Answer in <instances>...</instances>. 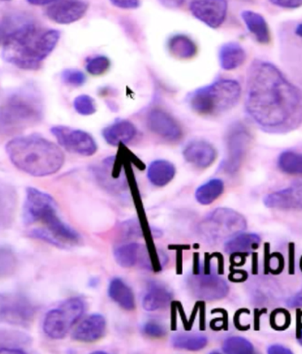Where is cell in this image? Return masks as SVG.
Here are the masks:
<instances>
[{
	"label": "cell",
	"instance_id": "cell-1",
	"mask_svg": "<svg viewBox=\"0 0 302 354\" xmlns=\"http://www.w3.org/2000/svg\"><path fill=\"white\" fill-rule=\"evenodd\" d=\"M245 109L260 129L285 135L302 124V92L276 66L254 60L247 72Z\"/></svg>",
	"mask_w": 302,
	"mask_h": 354
},
{
	"label": "cell",
	"instance_id": "cell-2",
	"mask_svg": "<svg viewBox=\"0 0 302 354\" xmlns=\"http://www.w3.org/2000/svg\"><path fill=\"white\" fill-rule=\"evenodd\" d=\"M23 222L28 234L62 248L75 247L79 235L59 218L58 207L50 194L28 187L23 207Z\"/></svg>",
	"mask_w": 302,
	"mask_h": 354
},
{
	"label": "cell",
	"instance_id": "cell-3",
	"mask_svg": "<svg viewBox=\"0 0 302 354\" xmlns=\"http://www.w3.org/2000/svg\"><path fill=\"white\" fill-rule=\"evenodd\" d=\"M59 31L44 30L28 20L2 44L3 57L18 68L37 70L55 49Z\"/></svg>",
	"mask_w": 302,
	"mask_h": 354
},
{
	"label": "cell",
	"instance_id": "cell-4",
	"mask_svg": "<svg viewBox=\"0 0 302 354\" xmlns=\"http://www.w3.org/2000/svg\"><path fill=\"white\" fill-rule=\"evenodd\" d=\"M6 151L16 168L34 177L56 174L65 162L58 145L36 135L16 137L6 145Z\"/></svg>",
	"mask_w": 302,
	"mask_h": 354
},
{
	"label": "cell",
	"instance_id": "cell-5",
	"mask_svg": "<svg viewBox=\"0 0 302 354\" xmlns=\"http://www.w3.org/2000/svg\"><path fill=\"white\" fill-rule=\"evenodd\" d=\"M42 104L37 95L21 91L12 94L0 105V133L12 135L42 119Z\"/></svg>",
	"mask_w": 302,
	"mask_h": 354
},
{
	"label": "cell",
	"instance_id": "cell-6",
	"mask_svg": "<svg viewBox=\"0 0 302 354\" xmlns=\"http://www.w3.org/2000/svg\"><path fill=\"white\" fill-rule=\"evenodd\" d=\"M240 95L241 87L237 81L222 79L192 92L189 103L196 113L203 116H214L233 109L240 101Z\"/></svg>",
	"mask_w": 302,
	"mask_h": 354
},
{
	"label": "cell",
	"instance_id": "cell-7",
	"mask_svg": "<svg viewBox=\"0 0 302 354\" xmlns=\"http://www.w3.org/2000/svg\"><path fill=\"white\" fill-rule=\"evenodd\" d=\"M246 227V219L240 213L231 209L219 208L200 223L199 232L206 241L217 243L240 234Z\"/></svg>",
	"mask_w": 302,
	"mask_h": 354
},
{
	"label": "cell",
	"instance_id": "cell-8",
	"mask_svg": "<svg viewBox=\"0 0 302 354\" xmlns=\"http://www.w3.org/2000/svg\"><path fill=\"white\" fill-rule=\"evenodd\" d=\"M85 308V302L81 298L66 299L47 313L44 321V333L50 339H63L84 315Z\"/></svg>",
	"mask_w": 302,
	"mask_h": 354
},
{
	"label": "cell",
	"instance_id": "cell-9",
	"mask_svg": "<svg viewBox=\"0 0 302 354\" xmlns=\"http://www.w3.org/2000/svg\"><path fill=\"white\" fill-rule=\"evenodd\" d=\"M114 257L119 266L126 268L140 267L142 269L159 271L167 263L165 254L139 243H129L117 248Z\"/></svg>",
	"mask_w": 302,
	"mask_h": 354
},
{
	"label": "cell",
	"instance_id": "cell-10",
	"mask_svg": "<svg viewBox=\"0 0 302 354\" xmlns=\"http://www.w3.org/2000/svg\"><path fill=\"white\" fill-rule=\"evenodd\" d=\"M37 308L21 293L0 295V322L14 326L27 327L34 321Z\"/></svg>",
	"mask_w": 302,
	"mask_h": 354
},
{
	"label": "cell",
	"instance_id": "cell-11",
	"mask_svg": "<svg viewBox=\"0 0 302 354\" xmlns=\"http://www.w3.org/2000/svg\"><path fill=\"white\" fill-rule=\"evenodd\" d=\"M227 156L221 168L228 174H234L240 168L249 148L251 136L247 127L241 123H234L227 133Z\"/></svg>",
	"mask_w": 302,
	"mask_h": 354
},
{
	"label": "cell",
	"instance_id": "cell-12",
	"mask_svg": "<svg viewBox=\"0 0 302 354\" xmlns=\"http://www.w3.org/2000/svg\"><path fill=\"white\" fill-rule=\"evenodd\" d=\"M59 145L66 151L79 156H91L97 151V142L90 133L69 127L56 126L50 129Z\"/></svg>",
	"mask_w": 302,
	"mask_h": 354
},
{
	"label": "cell",
	"instance_id": "cell-13",
	"mask_svg": "<svg viewBox=\"0 0 302 354\" xmlns=\"http://www.w3.org/2000/svg\"><path fill=\"white\" fill-rule=\"evenodd\" d=\"M189 291L196 298L205 301H218L228 295L229 286L220 277L209 273L193 274L187 279Z\"/></svg>",
	"mask_w": 302,
	"mask_h": 354
},
{
	"label": "cell",
	"instance_id": "cell-14",
	"mask_svg": "<svg viewBox=\"0 0 302 354\" xmlns=\"http://www.w3.org/2000/svg\"><path fill=\"white\" fill-rule=\"evenodd\" d=\"M227 10V0H192L190 3L192 15L212 28H218L224 24Z\"/></svg>",
	"mask_w": 302,
	"mask_h": 354
},
{
	"label": "cell",
	"instance_id": "cell-15",
	"mask_svg": "<svg viewBox=\"0 0 302 354\" xmlns=\"http://www.w3.org/2000/svg\"><path fill=\"white\" fill-rule=\"evenodd\" d=\"M122 156H111L103 162L100 167L95 169V176L100 184L108 190L119 193L127 187L126 174L124 170Z\"/></svg>",
	"mask_w": 302,
	"mask_h": 354
},
{
	"label": "cell",
	"instance_id": "cell-16",
	"mask_svg": "<svg viewBox=\"0 0 302 354\" xmlns=\"http://www.w3.org/2000/svg\"><path fill=\"white\" fill-rule=\"evenodd\" d=\"M147 126L152 133L165 141L175 142L182 137V129L177 120L167 111L158 108L149 111Z\"/></svg>",
	"mask_w": 302,
	"mask_h": 354
},
{
	"label": "cell",
	"instance_id": "cell-17",
	"mask_svg": "<svg viewBox=\"0 0 302 354\" xmlns=\"http://www.w3.org/2000/svg\"><path fill=\"white\" fill-rule=\"evenodd\" d=\"M88 8L84 0H59L46 9L50 21L60 25H68L81 20Z\"/></svg>",
	"mask_w": 302,
	"mask_h": 354
},
{
	"label": "cell",
	"instance_id": "cell-18",
	"mask_svg": "<svg viewBox=\"0 0 302 354\" xmlns=\"http://www.w3.org/2000/svg\"><path fill=\"white\" fill-rule=\"evenodd\" d=\"M266 207L278 209H302V180L292 183L285 189L279 190L267 196Z\"/></svg>",
	"mask_w": 302,
	"mask_h": 354
},
{
	"label": "cell",
	"instance_id": "cell-19",
	"mask_svg": "<svg viewBox=\"0 0 302 354\" xmlns=\"http://www.w3.org/2000/svg\"><path fill=\"white\" fill-rule=\"evenodd\" d=\"M185 160L195 167L205 169L211 167L217 158V151L211 143L202 141H193L185 147L183 151Z\"/></svg>",
	"mask_w": 302,
	"mask_h": 354
},
{
	"label": "cell",
	"instance_id": "cell-20",
	"mask_svg": "<svg viewBox=\"0 0 302 354\" xmlns=\"http://www.w3.org/2000/svg\"><path fill=\"white\" fill-rule=\"evenodd\" d=\"M106 330V318L101 315H91L76 328L73 339L79 342H95L104 336Z\"/></svg>",
	"mask_w": 302,
	"mask_h": 354
},
{
	"label": "cell",
	"instance_id": "cell-21",
	"mask_svg": "<svg viewBox=\"0 0 302 354\" xmlns=\"http://www.w3.org/2000/svg\"><path fill=\"white\" fill-rule=\"evenodd\" d=\"M173 299V293L167 286L151 282L143 295L142 307L146 311L154 312L167 308Z\"/></svg>",
	"mask_w": 302,
	"mask_h": 354
},
{
	"label": "cell",
	"instance_id": "cell-22",
	"mask_svg": "<svg viewBox=\"0 0 302 354\" xmlns=\"http://www.w3.org/2000/svg\"><path fill=\"white\" fill-rule=\"evenodd\" d=\"M138 135V130L129 120H117L103 131V136L108 145L111 146L126 145L133 141Z\"/></svg>",
	"mask_w": 302,
	"mask_h": 354
},
{
	"label": "cell",
	"instance_id": "cell-23",
	"mask_svg": "<svg viewBox=\"0 0 302 354\" xmlns=\"http://www.w3.org/2000/svg\"><path fill=\"white\" fill-rule=\"evenodd\" d=\"M247 59V54L240 44L230 42L223 44L219 50V62L225 71L240 68Z\"/></svg>",
	"mask_w": 302,
	"mask_h": 354
},
{
	"label": "cell",
	"instance_id": "cell-24",
	"mask_svg": "<svg viewBox=\"0 0 302 354\" xmlns=\"http://www.w3.org/2000/svg\"><path fill=\"white\" fill-rule=\"evenodd\" d=\"M241 18L246 24L247 30L253 35L257 42L267 44L270 42L269 25L262 15L253 11L241 12Z\"/></svg>",
	"mask_w": 302,
	"mask_h": 354
},
{
	"label": "cell",
	"instance_id": "cell-25",
	"mask_svg": "<svg viewBox=\"0 0 302 354\" xmlns=\"http://www.w3.org/2000/svg\"><path fill=\"white\" fill-rule=\"evenodd\" d=\"M31 340L19 331L0 330V353H26Z\"/></svg>",
	"mask_w": 302,
	"mask_h": 354
},
{
	"label": "cell",
	"instance_id": "cell-26",
	"mask_svg": "<svg viewBox=\"0 0 302 354\" xmlns=\"http://www.w3.org/2000/svg\"><path fill=\"white\" fill-rule=\"evenodd\" d=\"M176 169L171 162L155 160L152 162L148 169L147 176L149 183L157 187H164L173 180Z\"/></svg>",
	"mask_w": 302,
	"mask_h": 354
},
{
	"label": "cell",
	"instance_id": "cell-27",
	"mask_svg": "<svg viewBox=\"0 0 302 354\" xmlns=\"http://www.w3.org/2000/svg\"><path fill=\"white\" fill-rule=\"evenodd\" d=\"M109 295L114 302L126 310L131 311L135 308V295L123 280L114 279L109 286Z\"/></svg>",
	"mask_w": 302,
	"mask_h": 354
},
{
	"label": "cell",
	"instance_id": "cell-28",
	"mask_svg": "<svg viewBox=\"0 0 302 354\" xmlns=\"http://www.w3.org/2000/svg\"><path fill=\"white\" fill-rule=\"evenodd\" d=\"M261 239L254 234H238L225 242V251L227 254L249 253L259 248Z\"/></svg>",
	"mask_w": 302,
	"mask_h": 354
},
{
	"label": "cell",
	"instance_id": "cell-29",
	"mask_svg": "<svg viewBox=\"0 0 302 354\" xmlns=\"http://www.w3.org/2000/svg\"><path fill=\"white\" fill-rule=\"evenodd\" d=\"M168 49L171 55L180 59H189L196 56V44L186 35H175L168 42Z\"/></svg>",
	"mask_w": 302,
	"mask_h": 354
},
{
	"label": "cell",
	"instance_id": "cell-30",
	"mask_svg": "<svg viewBox=\"0 0 302 354\" xmlns=\"http://www.w3.org/2000/svg\"><path fill=\"white\" fill-rule=\"evenodd\" d=\"M16 198L11 190L0 187V230L11 225L14 220Z\"/></svg>",
	"mask_w": 302,
	"mask_h": 354
},
{
	"label": "cell",
	"instance_id": "cell-31",
	"mask_svg": "<svg viewBox=\"0 0 302 354\" xmlns=\"http://www.w3.org/2000/svg\"><path fill=\"white\" fill-rule=\"evenodd\" d=\"M171 344L177 349L199 351L205 348L208 339L202 334L177 333L171 337Z\"/></svg>",
	"mask_w": 302,
	"mask_h": 354
},
{
	"label": "cell",
	"instance_id": "cell-32",
	"mask_svg": "<svg viewBox=\"0 0 302 354\" xmlns=\"http://www.w3.org/2000/svg\"><path fill=\"white\" fill-rule=\"evenodd\" d=\"M224 192V183L219 178H213L208 183L203 184L202 186L197 188L196 192V198L197 202L202 205H208Z\"/></svg>",
	"mask_w": 302,
	"mask_h": 354
},
{
	"label": "cell",
	"instance_id": "cell-33",
	"mask_svg": "<svg viewBox=\"0 0 302 354\" xmlns=\"http://www.w3.org/2000/svg\"><path fill=\"white\" fill-rule=\"evenodd\" d=\"M279 167L288 174L302 175V153L286 151L279 158Z\"/></svg>",
	"mask_w": 302,
	"mask_h": 354
},
{
	"label": "cell",
	"instance_id": "cell-34",
	"mask_svg": "<svg viewBox=\"0 0 302 354\" xmlns=\"http://www.w3.org/2000/svg\"><path fill=\"white\" fill-rule=\"evenodd\" d=\"M225 353L250 354L254 353L253 344L241 337H229L223 344Z\"/></svg>",
	"mask_w": 302,
	"mask_h": 354
},
{
	"label": "cell",
	"instance_id": "cell-35",
	"mask_svg": "<svg viewBox=\"0 0 302 354\" xmlns=\"http://www.w3.org/2000/svg\"><path fill=\"white\" fill-rule=\"evenodd\" d=\"M17 266L14 251L11 248L0 247V277L12 275Z\"/></svg>",
	"mask_w": 302,
	"mask_h": 354
},
{
	"label": "cell",
	"instance_id": "cell-36",
	"mask_svg": "<svg viewBox=\"0 0 302 354\" xmlns=\"http://www.w3.org/2000/svg\"><path fill=\"white\" fill-rule=\"evenodd\" d=\"M74 108L82 116H91L97 111V104L94 98L88 95H78L74 101Z\"/></svg>",
	"mask_w": 302,
	"mask_h": 354
},
{
	"label": "cell",
	"instance_id": "cell-37",
	"mask_svg": "<svg viewBox=\"0 0 302 354\" xmlns=\"http://www.w3.org/2000/svg\"><path fill=\"white\" fill-rule=\"evenodd\" d=\"M110 59L106 56H97L88 59L86 69L91 75L100 76L109 70Z\"/></svg>",
	"mask_w": 302,
	"mask_h": 354
},
{
	"label": "cell",
	"instance_id": "cell-38",
	"mask_svg": "<svg viewBox=\"0 0 302 354\" xmlns=\"http://www.w3.org/2000/svg\"><path fill=\"white\" fill-rule=\"evenodd\" d=\"M62 78L66 84L73 86V87H81L87 80L84 73L77 69L64 70L62 73Z\"/></svg>",
	"mask_w": 302,
	"mask_h": 354
},
{
	"label": "cell",
	"instance_id": "cell-39",
	"mask_svg": "<svg viewBox=\"0 0 302 354\" xmlns=\"http://www.w3.org/2000/svg\"><path fill=\"white\" fill-rule=\"evenodd\" d=\"M120 234L123 239L129 240V239L142 237L143 231L142 225L138 222H136L135 220H129V221L123 223Z\"/></svg>",
	"mask_w": 302,
	"mask_h": 354
},
{
	"label": "cell",
	"instance_id": "cell-40",
	"mask_svg": "<svg viewBox=\"0 0 302 354\" xmlns=\"http://www.w3.org/2000/svg\"><path fill=\"white\" fill-rule=\"evenodd\" d=\"M270 324L275 330H285L290 324V315L284 309H278V310L272 313Z\"/></svg>",
	"mask_w": 302,
	"mask_h": 354
},
{
	"label": "cell",
	"instance_id": "cell-41",
	"mask_svg": "<svg viewBox=\"0 0 302 354\" xmlns=\"http://www.w3.org/2000/svg\"><path fill=\"white\" fill-rule=\"evenodd\" d=\"M143 333L147 336L159 339V337H164L167 334V328L163 326V324L158 323V322L151 321L148 322L143 326Z\"/></svg>",
	"mask_w": 302,
	"mask_h": 354
},
{
	"label": "cell",
	"instance_id": "cell-42",
	"mask_svg": "<svg viewBox=\"0 0 302 354\" xmlns=\"http://www.w3.org/2000/svg\"><path fill=\"white\" fill-rule=\"evenodd\" d=\"M272 5L285 9H297L302 6V0H269Z\"/></svg>",
	"mask_w": 302,
	"mask_h": 354
},
{
	"label": "cell",
	"instance_id": "cell-43",
	"mask_svg": "<svg viewBox=\"0 0 302 354\" xmlns=\"http://www.w3.org/2000/svg\"><path fill=\"white\" fill-rule=\"evenodd\" d=\"M111 4L120 9H136L140 6V0H110Z\"/></svg>",
	"mask_w": 302,
	"mask_h": 354
},
{
	"label": "cell",
	"instance_id": "cell-44",
	"mask_svg": "<svg viewBox=\"0 0 302 354\" xmlns=\"http://www.w3.org/2000/svg\"><path fill=\"white\" fill-rule=\"evenodd\" d=\"M164 8L174 9L179 8L184 4L185 0H158Z\"/></svg>",
	"mask_w": 302,
	"mask_h": 354
},
{
	"label": "cell",
	"instance_id": "cell-45",
	"mask_svg": "<svg viewBox=\"0 0 302 354\" xmlns=\"http://www.w3.org/2000/svg\"><path fill=\"white\" fill-rule=\"evenodd\" d=\"M268 353L270 354H291L292 351L282 346H279V344H275V346H272L268 349Z\"/></svg>",
	"mask_w": 302,
	"mask_h": 354
},
{
	"label": "cell",
	"instance_id": "cell-46",
	"mask_svg": "<svg viewBox=\"0 0 302 354\" xmlns=\"http://www.w3.org/2000/svg\"><path fill=\"white\" fill-rule=\"evenodd\" d=\"M287 305L290 308L302 307V290L294 297H292L290 301H288Z\"/></svg>",
	"mask_w": 302,
	"mask_h": 354
},
{
	"label": "cell",
	"instance_id": "cell-47",
	"mask_svg": "<svg viewBox=\"0 0 302 354\" xmlns=\"http://www.w3.org/2000/svg\"><path fill=\"white\" fill-rule=\"evenodd\" d=\"M59 0H27L28 3L33 6H47L58 2Z\"/></svg>",
	"mask_w": 302,
	"mask_h": 354
},
{
	"label": "cell",
	"instance_id": "cell-48",
	"mask_svg": "<svg viewBox=\"0 0 302 354\" xmlns=\"http://www.w3.org/2000/svg\"><path fill=\"white\" fill-rule=\"evenodd\" d=\"M294 244H290V248H289V253H290L291 261H290V274H294Z\"/></svg>",
	"mask_w": 302,
	"mask_h": 354
},
{
	"label": "cell",
	"instance_id": "cell-49",
	"mask_svg": "<svg viewBox=\"0 0 302 354\" xmlns=\"http://www.w3.org/2000/svg\"><path fill=\"white\" fill-rule=\"evenodd\" d=\"M295 34L302 38V24L298 25L296 30H295Z\"/></svg>",
	"mask_w": 302,
	"mask_h": 354
},
{
	"label": "cell",
	"instance_id": "cell-50",
	"mask_svg": "<svg viewBox=\"0 0 302 354\" xmlns=\"http://www.w3.org/2000/svg\"><path fill=\"white\" fill-rule=\"evenodd\" d=\"M297 339L299 342L302 346V328H297V335H296Z\"/></svg>",
	"mask_w": 302,
	"mask_h": 354
},
{
	"label": "cell",
	"instance_id": "cell-51",
	"mask_svg": "<svg viewBox=\"0 0 302 354\" xmlns=\"http://www.w3.org/2000/svg\"><path fill=\"white\" fill-rule=\"evenodd\" d=\"M301 271H302V258H301Z\"/></svg>",
	"mask_w": 302,
	"mask_h": 354
},
{
	"label": "cell",
	"instance_id": "cell-52",
	"mask_svg": "<svg viewBox=\"0 0 302 354\" xmlns=\"http://www.w3.org/2000/svg\"><path fill=\"white\" fill-rule=\"evenodd\" d=\"M3 1H10V0H3Z\"/></svg>",
	"mask_w": 302,
	"mask_h": 354
}]
</instances>
